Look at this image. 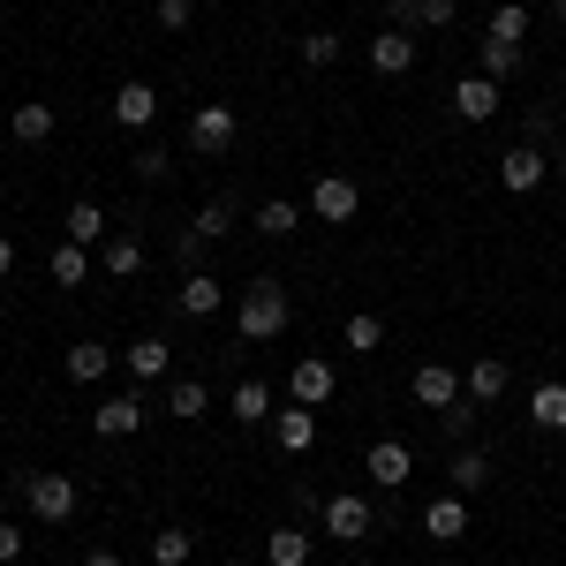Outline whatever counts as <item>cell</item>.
<instances>
[{"mask_svg": "<svg viewBox=\"0 0 566 566\" xmlns=\"http://www.w3.org/2000/svg\"><path fill=\"white\" fill-rule=\"evenodd\" d=\"M15 559H23V528L0 522V566H15Z\"/></svg>", "mask_w": 566, "mask_h": 566, "instance_id": "cell-41", "label": "cell"}, {"mask_svg": "<svg viewBox=\"0 0 566 566\" xmlns=\"http://www.w3.org/2000/svg\"><path fill=\"white\" fill-rule=\"evenodd\" d=\"M234 136H242V114H234V106H197V114H189V144H197L205 159L234 151Z\"/></svg>", "mask_w": 566, "mask_h": 566, "instance_id": "cell-5", "label": "cell"}, {"mask_svg": "<svg viewBox=\"0 0 566 566\" xmlns=\"http://www.w3.org/2000/svg\"><path fill=\"white\" fill-rule=\"evenodd\" d=\"M528 423H536V431H566V386L559 378L528 392Z\"/></svg>", "mask_w": 566, "mask_h": 566, "instance_id": "cell-28", "label": "cell"}, {"mask_svg": "<svg viewBox=\"0 0 566 566\" xmlns=\"http://www.w3.org/2000/svg\"><path fill=\"white\" fill-rule=\"evenodd\" d=\"M227 416H234V423H272V416H280V408H272V386H264V378H242L234 400H227Z\"/></svg>", "mask_w": 566, "mask_h": 566, "instance_id": "cell-20", "label": "cell"}, {"mask_svg": "<svg viewBox=\"0 0 566 566\" xmlns=\"http://www.w3.org/2000/svg\"><path fill=\"white\" fill-rule=\"evenodd\" d=\"M189 552H197L189 528H151V566H189Z\"/></svg>", "mask_w": 566, "mask_h": 566, "instance_id": "cell-31", "label": "cell"}, {"mask_svg": "<svg viewBox=\"0 0 566 566\" xmlns=\"http://www.w3.org/2000/svg\"><path fill=\"white\" fill-rule=\"evenodd\" d=\"M151 15H159V31H189L197 23V0H151Z\"/></svg>", "mask_w": 566, "mask_h": 566, "instance_id": "cell-38", "label": "cell"}, {"mask_svg": "<svg viewBox=\"0 0 566 566\" xmlns=\"http://www.w3.org/2000/svg\"><path fill=\"white\" fill-rule=\"evenodd\" d=\"M499 106H506V98H499L491 76H461V84H453V114H461V122H491Z\"/></svg>", "mask_w": 566, "mask_h": 566, "instance_id": "cell-17", "label": "cell"}, {"mask_svg": "<svg viewBox=\"0 0 566 566\" xmlns=\"http://www.w3.org/2000/svg\"><path fill=\"white\" fill-rule=\"evenodd\" d=\"M552 175H559V181H566V144H559V159H552Z\"/></svg>", "mask_w": 566, "mask_h": 566, "instance_id": "cell-45", "label": "cell"}, {"mask_svg": "<svg viewBox=\"0 0 566 566\" xmlns=\"http://www.w3.org/2000/svg\"><path fill=\"white\" fill-rule=\"evenodd\" d=\"M189 227H197V234H205V242H219V234H227V227H234V205H227V197H212V205H205V212L189 219Z\"/></svg>", "mask_w": 566, "mask_h": 566, "instance_id": "cell-36", "label": "cell"}, {"mask_svg": "<svg viewBox=\"0 0 566 566\" xmlns=\"http://www.w3.org/2000/svg\"><path fill=\"white\" fill-rule=\"evenodd\" d=\"M84 566H122V552H84Z\"/></svg>", "mask_w": 566, "mask_h": 566, "instance_id": "cell-42", "label": "cell"}, {"mask_svg": "<svg viewBox=\"0 0 566 566\" xmlns=\"http://www.w3.org/2000/svg\"><path fill=\"white\" fill-rule=\"evenodd\" d=\"M114 363H122V355H114V348H98V340H76V348L61 355V370H69L76 386H98V378H106Z\"/></svg>", "mask_w": 566, "mask_h": 566, "instance_id": "cell-18", "label": "cell"}, {"mask_svg": "<svg viewBox=\"0 0 566 566\" xmlns=\"http://www.w3.org/2000/svg\"><path fill=\"white\" fill-rule=\"evenodd\" d=\"M144 392H106L98 408H91V423H98V438H129V431H144Z\"/></svg>", "mask_w": 566, "mask_h": 566, "instance_id": "cell-12", "label": "cell"}, {"mask_svg": "<svg viewBox=\"0 0 566 566\" xmlns=\"http://www.w3.org/2000/svg\"><path fill=\"white\" fill-rule=\"evenodd\" d=\"M453 15H461V0H423V31H453Z\"/></svg>", "mask_w": 566, "mask_h": 566, "instance_id": "cell-40", "label": "cell"}, {"mask_svg": "<svg viewBox=\"0 0 566 566\" xmlns=\"http://www.w3.org/2000/svg\"><path fill=\"white\" fill-rule=\"evenodd\" d=\"M175 310H181V317H197V325H205V317H219V310H227V287H219V280L205 272V264H197V272H181V287H175Z\"/></svg>", "mask_w": 566, "mask_h": 566, "instance_id": "cell-10", "label": "cell"}, {"mask_svg": "<svg viewBox=\"0 0 566 566\" xmlns=\"http://www.w3.org/2000/svg\"><path fill=\"white\" fill-rule=\"evenodd\" d=\"M476 76H491V84L522 76V45H499V39H483V69H476Z\"/></svg>", "mask_w": 566, "mask_h": 566, "instance_id": "cell-32", "label": "cell"}, {"mask_svg": "<svg viewBox=\"0 0 566 566\" xmlns=\"http://www.w3.org/2000/svg\"><path fill=\"white\" fill-rule=\"evenodd\" d=\"M483 483H491V453H483V446H453V461H446V491L476 499Z\"/></svg>", "mask_w": 566, "mask_h": 566, "instance_id": "cell-16", "label": "cell"}, {"mask_svg": "<svg viewBox=\"0 0 566 566\" xmlns=\"http://www.w3.org/2000/svg\"><path fill=\"white\" fill-rule=\"evenodd\" d=\"M205 408H212V386L205 378H167V416L175 423H197Z\"/></svg>", "mask_w": 566, "mask_h": 566, "instance_id": "cell-21", "label": "cell"}, {"mask_svg": "<svg viewBox=\"0 0 566 566\" xmlns=\"http://www.w3.org/2000/svg\"><path fill=\"white\" fill-rule=\"evenodd\" d=\"M258 227H264V242H287V234L303 227V212H295L287 197H272V205H264V212H258Z\"/></svg>", "mask_w": 566, "mask_h": 566, "instance_id": "cell-33", "label": "cell"}, {"mask_svg": "<svg viewBox=\"0 0 566 566\" xmlns=\"http://www.w3.org/2000/svg\"><path fill=\"white\" fill-rule=\"evenodd\" d=\"M416 53H423V45H416V31L378 23V39H370V69H378V76H408V69H416Z\"/></svg>", "mask_w": 566, "mask_h": 566, "instance_id": "cell-14", "label": "cell"}, {"mask_svg": "<svg viewBox=\"0 0 566 566\" xmlns=\"http://www.w3.org/2000/svg\"><path fill=\"white\" fill-rule=\"evenodd\" d=\"M106 114H114L122 129H151V122H159V91L144 84V76H129V84L114 91V106H106Z\"/></svg>", "mask_w": 566, "mask_h": 566, "instance_id": "cell-15", "label": "cell"}, {"mask_svg": "<svg viewBox=\"0 0 566 566\" xmlns=\"http://www.w3.org/2000/svg\"><path fill=\"white\" fill-rule=\"evenodd\" d=\"M272 438H280V453H303L310 438H317V408H280L272 416Z\"/></svg>", "mask_w": 566, "mask_h": 566, "instance_id": "cell-23", "label": "cell"}, {"mask_svg": "<svg viewBox=\"0 0 566 566\" xmlns=\"http://www.w3.org/2000/svg\"><path fill=\"white\" fill-rule=\"evenodd\" d=\"M23 506H31V522L61 528V522H76L84 491H76V476H61V469H31V476H23Z\"/></svg>", "mask_w": 566, "mask_h": 566, "instance_id": "cell-2", "label": "cell"}, {"mask_svg": "<svg viewBox=\"0 0 566 566\" xmlns=\"http://www.w3.org/2000/svg\"><path fill=\"white\" fill-rule=\"evenodd\" d=\"M61 227H69V242H106V212H98V205H91V197H76V205H69V219H61Z\"/></svg>", "mask_w": 566, "mask_h": 566, "instance_id": "cell-29", "label": "cell"}, {"mask_svg": "<svg viewBox=\"0 0 566 566\" xmlns=\"http://www.w3.org/2000/svg\"><path fill=\"white\" fill-rule=\"evenodd\" d=\"M408 392H416V408H453V400H461V370H453V363H423V370H416V378H408Z\"/></svg>", "mask_w": 566, "mask_h": 566, "instance_id": "cell-11", "label": "cell"}, {"mask_svg": "<svg viewBox=\"0 0 566 566\" xmlns=\"http://www.w3.org/2000/svg\"><path fill=\"white\" fill-rule=\"evenodd\" d=\"M386 23L392 31H423V0H386Z\"/></svg>", "mask_w": 566, "mask_h": 566, "instance_id": "cell-39", "label": "cell"}, {"mask_svg": "<svg viewBox=\"0 0 566 566\" xmlns=\"http://www.w3.org/2000/svg\"><path fill=\"white\" fill-rule=\"evenodd\" d=\"M461 386H469V400H476V408H491V400H506V386H514V378H506V363H499V355H476Z\"/></svg>", "mask_w": 566, "mask_h": 566, "instance_id": "cell-19", "label": "cell"}, {"mask_svg": "<svg viewBox=\"0 0 566 566\" xmlns=\"http://www.w3.org/2000/svg\"><path fill=\"white\" fill-rule=\"evenodd\" d=\"M438 431L453 438V446H469V431H476V400H469V392H461V400H453V408H438Z\"/></svg>", "mask_w": 566, "mask_h": 566, "instance_id": "cell-34", "label": "cell"}, {"mask_svg": "<svg viewBox=\"0 0 566 566\" xmlns=\"http://www.w3.org/2000/svg\"><path fill=\"white\" fill-rule=\"evenodd\" d=\"M483 39H499V45H522V39H528V8H522V0H506V8H491V23H483Z\"/></svg>", "mask_w": 566, "mask_h": 566, "instance_id": "cell-30", "label": "cell"}, {"mask_svg": "<svg viewBox=\"0 0 566 566\" xmlns=\"http://www.w3.org/2000/svg\"><path fill=\"white\" fill-rule=\"evenodd\" d=\"M340 53H348V45H340V31H310V39H303V69H333Z\"/></svg>", "mask_w": 566, "mask_h": 566, "instance_id": "cell-35", "label": "cell"}, {"mask_svg": "<svg viewBox=\"0 0 566 566\" xmlns=\"http://www.w3.org/2000/svg\"><path fill=\"white\" fill-rule=\"evenodd\" d=\"M287 392H295V408H325V400L340 392V370H333L325 355H303V363L287 370Z\"/></svg>", "mask_w": 566, "mask_h": 566, "instance_id": "cell-8", "label": "cell"}, {"mask_svg": "<svg viewBox=\"0 0 566 566\" xmlns=\"http://www.w3.org/2000/svg\"><path fill=\"white\" fill-rule=\"evenodd\" d=\"M370 528H378V506H370L363 491H333V499H325V536H333V544H363Z\"/></svg>", "mask_w": 566, "mask_h": 566, "instance_id": "cell-3", "label": "cell"}, {"mask_svg": "<svg viewBox=\"0 0 566 566\" xmlns=\"http://www.w3.org/2000/svg\"><path fill=\"white\" fill-rule=\"evenodd\" d=\"M122 370H129L136 386L175 378V340H167V333H144V340H129V348H122Z\"/></svg>", "mask_w": 566, "mask_h": 566, "instance_id": "cell-4", "label": "cell"}, {"mask_svg": "<svg viewBox=\"0 0 566 566\" xmlns=\"http://www.w3.org/2000/svg\"><path fill=\"white\" fill-rule=\"evenodd\" d=\"M205 8H227V0H205Z\"/></svg>", "mask_w": 566, "mask_h": 566, "instance_id": "cell-46", "label": "cell"}, {"mask_svg": "<svg viewBox=\"0 0 566 566\" xmlns=\"http://www.w3.org/2000/svg\"><path fill=\"white\" fill-rule=\"evenodd\" d=\"M499 181H506V197H536V189L552 181V159H544L536 144H514V151L499 159Z\"/></svg>", "mask_w": 566, "mask_h": 566, "instance_id": "cell-7", "label": "cell"}, {"mask_svg": "<svg viewBox=\"0 0 566 566\" xmlns=\"http://www.w3.org/2000/svg\"><path fill=\"white\" fill-rule=\"evenodd\" d=\"M98 264H106L114 280H136V272H144V242H136V234H106V242H98Z\"/></svg>", "mask_w": 566, "mask_h": 566, "instance_id": "cell-25", "label": "cell"}, {"mask_svg": "<svg viewBox=\"0 0 566 566\" xmlns=\"http://www.w3.org/2000/svg\"><path fill=\"white\" fill-rule=\"evenodd\" d=\"M340 348H355V355H378V348H386V317H378V310H355L348 325H340Z\"/></svg>", "mask_w": 566, "mask_h": 566, "instance_id": "cell-26", "label": "cell"}, {"mask_svg": "<svg viewBox=\"0 0 566 566\" xmlns=\"http://www.w3.org/2000/svg\"><path fill=\"white\" fill-rule=\"evenodd\" d=\"M129 167H136V181H167V175H175V159H167L159 144H136V159H129Z\"/></svg>", "mask_w": 566, "mask_h": 566, "instance_id": "cell-37", "label": "cell"}, {"mask_svg": "<svg viewBox=\"0 0 566 566\" xmlns=\"http://www.w3.org/2000/svg\"><path fill=\"white\" fill-rule=\"evenodd\" d=\"M264 566H310V528H264Z\"/></svg>", "mask_w": 566, "mask_h": 566, "instance_id": "cell-24", "label": "cell"}, {"mask_svg": "<svg viewBox=\"0 0 566 566\" xmlns=\"http://www.w3.org/2000/svg\"><path fill=\"white\" fill-rule=\"evenodd\" d=\"M8 264H15V250H8V242H0V280H8Z\"/></svg>", "mask_w": 566, "mask_h": 566, "instance_id": "cell-43", "label": "cell"}, {"mask_svg": "<svg viewBox=\"0 0 566 566\" xmlns=\"http://www.w3.org/2000/svg\"><path fill=\"white\" fill-rule=\"evenodd\" d=\"M84 272H91V250H84V242H61V250L45 258V280H53V287H84Z\"/></svg>", "mask_w": 566, "mask_h": 566, "instance_id": "cell-27", "label": "cell"}, {"mask_svg": "<svg viewBox=\"0 0 566 566\" xmlns=\"http://www.w3.org/2000/svg\"><path fill=\"white\" fill-rule=\"evenodd\" d=\"M310 212L325 219V227H348V219L363 212V189H355L348 175H317L310 181Z\"/></svg>", "mask_w": 566, "mask_h": 566, "instance_id": "cell-6", "label": "cell"}, {"mask_svg": "<svg viewBox=\"0 0 566 566\" xmlns=\"http://www.w3.org/2000/svg\"><path fill=\"white\" fill-rule=\"evenodd\" d=\"M552 23H559V31H566V0H552Z\"/></svg>", "mask_w": 566, "mask_h": 566, "instance_id": "cell-44", "label": "cell"}, {"mask_svg": "<svg viewBox=\"0 0 566 566\" xmlns=\"http://www.w3.org/2000/svg\"><path fill=\"white\" fill-rule=\"evenodd\" d=\"M559 106H566V98H559Z\"/></svg>", "mask_w": 566, "mask_h": 566, "instance_id": "cell-47", "label": "cell"}, {"mask_svg": "<svg viewBox=\"0 0 566 566\" xmlns=\"http://www.w3.org/2000/svg\"><path fill=\"white\" fill-rule=\"evenodd\" d=\"M423 536H431V544H461V536H469V499H461V491H438L431 506H423Z\"/></svg>", "mask_w": 566, "mask_h": 566, "instance_id": "cell-13", "label": "cell"}, {"mask_svg": "<svg viewBox=\"0 0 566 566\" xmlns=\"http://www.w3.org/2000/svg\"><path fill=\"white\" fill-rule=\"evenodd\" d=\"M295 325V303H287V287L264 272V280H250L242 295H234V340L242 348H264V340H280Z\"/></svg>", "mask_w": 566, "mask_h": 566, "instance_id": "cell-1", "label": "cell"}, {"mask_svg": "<svg viewBox=\"0 0 566 566\" xmlns=\"http://www.w3.org/2000/svg\"><path fill=\"white\" fill-rule=\"evenodd\" d=\"M53 129H61V114H53V106H39V98L8 114V136H15V144H45Z\"/></svg>", "mask_w": 566, "mask_h": 566, "instance_id": "cell-22", "label": "cell"}, {"mask_svg": "<svg viewBox=\"0 0 566 566\" xmlns=\"http://www.w3.org/2000/svg\"><path fill=\"white\" fill-rule=\"evenodd\" d=\"M363 476L378 483V491H400V483L416 476V453H408V446H400V438H378V446H370V453H363Z\"/></svg>", "mask_w": 566, "mask_h": 566, "instance_id": "cell-9", "label": "cell"}]
</instances>
